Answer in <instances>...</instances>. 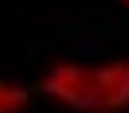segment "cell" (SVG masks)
I'll use <instances>...</instances> for the list:
<instances>
[{
  "mask_svg": "<svg viewBox=\"0 0 129 113\" xmlns=\"http://www.w3.org/2000/svg\"><path fill=\"white\" fill-rule=\"evenodd\" d=\"M39 90L71 113H102L98 78H94V66H86V63H71V59L51 63V70L43 74Z\"/></svg>",
  "mask_w": 129,
  "mask_h": 113,
  "instance_id": "obj_1",
  "label": "cell"
},
{
  "mask_svg": "<svg viewBox=\"0 0 129 113\" xmlns=\"http://www.w3.org/2000/svg\"><path fill=\"white\" fill-rule=\"evenodd\" d=\"M94 78H98L102 113H129V59L94 63Z\"/></svg>",
  "mask_w": 129,
  "mask_h": 113,
  "instance_id": "obj_2",
  "label": "cell"
},
{
  "mask_svg": "<svg viewBox=\"0 0 129 113\" xmlns=\"http://www.w3.org/2000/svg\"><path fill=\"white\" fill-rule=\"evenodd\" d=\"M31 105V90L20 86V82L0 78V113H24Z\"/></svg>",
  "mask_w": 129,
  "mask_h": 113,
  "instance_id": "obj_3",
  "label": "cell"
},
{
  "mask_svg": "<svg viewBox=\"0 0 129 113\" xmlns=\"http://www.w3.org/2000/svg\"><path fill=\"white\" fill-rule=\"evenodd\" d=\"M121 8H125V12H129V0H121Z\"/></svg>",
  "mask_w": 129,
  "mask_h": 113,
  "instance_id": "obj_4",
  "label": "cell"
}]
</instances>
